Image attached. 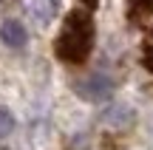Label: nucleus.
<instances>
[{
	"label": "nucleus",
	"mask_w": 153,
	"mask_h": 150,
	"mask_svg": "<svg viewBox=\"0 0 153 150\" xmlns=\"http://www.w3.org/2000/svg\"><path fill=\"white\" fill-rule=\"evenodd\" d=\"M11 130H14V116H11L6 108H0V139H6Z\"/></svg>",
	"instance_id": "nucleus-6"
},
{
	"label": "nucleus",
	"mask_w": 153,
	"mask_h": 150,
	"mask_svg": "<svg viewBox=\"0 0 153 150\" xmlns=\"http://www.w3.org/2000/svg\"><path fill=\"white\" fill-rule=\"evenodd\" d=\"M57 11V0H34V17L43 23H48Z\"/></svg>",
	"instance_id": "nucleus-5"
},
{
	"label": "nucleus",
	"mask_w": 153,
	"mask_h": 150,
	"mask_svg": "<svg viewBox=\"0 0 153 150\" xmlns=\"http://www.w3.org/2000/svg\"><path fill=\"white\" fill-rule=\"evenodd\" d=\"M0 40H3L9 48H23V45L28 43V34L17 20H6L3 26H0Z\"/></svg>",
	"instance_id": "nucleus-3"
},
{
	"label": "nucleus",
	"mask_w": 153,
	"mask_h": 150,
	"mask_svg": "<svg viewBox=\"0 0 153 150\" xmlns=\"http://www.w3.org/2000/svg\"><path fill=\"white\" fill-rule=\"evenodd\" d=\"M111 91H114V85H111V79L102 77V74H91V77H85L79 85H76V94H79L82 99H88V102L108 99Z\"/></svg>",
	"instance_id": "nucleus-2"
},
{
	"label": "nucleus",
	"mask_w": 153,
	"mask_h": 150,
	"mask_svg": "<svg viewBox=\"0 0 153 150\" xmlns=\"http://www.w3.org/2000/svg\"><path fill=\"white\" fill-rule=\"evenodd\" d=\"M85 3H88V9H94V6H97V0H85Z\"/></svg>",
	"instance_id": "nucleus-8"
},
{
	"label": "nucleus",
	"mask_w": 153,
	"mask_h": 150,
	"mask_svg": "<svg viewBox=\"0 0 153 150\" xmlns=\"http://www.w3.org/2000/svg\"><path fill=\"white\" fill-rule=\"evenodd\" d=\"M105 125H108V128H125L128 122H131L133 119V111L128 105H114V108H108V111H105Z\"/></svg>",
	"instance_id": "nucleus-4"
},
{
	"label": "nucleus",
	"mask_w": 153,
	"mask_h": 150,
	"mask_svg": "<svg viewBox=\"0 0 153 150\" xmlns=\"http://www.w3.org/2000/svg\"><path fill=\"white\" fill-rule=\"evenodd\" d=\"M94 43V26H91V17L82 14V11H74L68 14L65 28H62L60 40H57V54L68 62H82L91 51Z\"/></svg>",
	"instance_id": "nucleus-1"
},
{
	"label": "nucleus",
	"mask_w": 153,
	"mask_h": 150,
	"mask_svg": "<svg viewBox=\"0 0 153 150\" xmlns=\"http://www.w3.org/2000/svg\"><path fill=\"white\" fill-rule=\"evenodd\" d=\"M139 6H142V9H148V11H153V0H136Z\"/></svg>",
	"instance_id": "nucleus-7"
}]
</instances>
